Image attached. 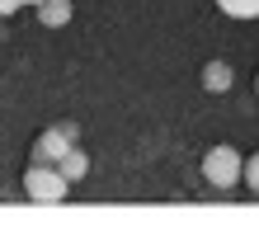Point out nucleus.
Here are the masks:
<instances>
[{"instance_id":"obj_1","label":"nucleus","mask_w":259,"mask_h":226,"mask_svg":"<svg viewBox=\"0 0 259 226\" xmlns=\"http://www.w3.org/2000/svg\"><path fill=\"white\" fill-rule=\"evenodd\" d=\"M24 198L28 203H62L71 193V179L62 174V165H42V160H28V170L19 179Z\"/></svg>"},{"instance_id":"obj_2","label":"nucleus","mask_w":259,"mask_h":226,"mask_svg":"<svg viewBox=\"0 0 259 226\" xmlns=\"http://www.w3.org/2000/svg\"><path fill=\"white\" fill-rule=\"evenodd\" d=\"M203 179L212 189H236L240 179H245V156H240L236 146H207V156H203Z\"/></svg>"},{"instance_id":"obj_3","label":"nucleus","mask_w":259,"mask_h":226,"mask_svg":"<svg viewBox=\"0 0 259 226\" xmlns=\"http://www.w3.org/2000/svg\"><path fill=\"white\" fill-rule=\"evenodd\" d=\"M71 146H75V142H71L66 132H62V123H57V127H42L38 137H33V146H28V160H42V165H57V160H62V156H66Z\"/></svg>"},{"instance_id":"obj_4","label":"nucleus","mask_w":259,"mask_h":226,"mask_svg":"<svg viewBox=\"0 0 259 226\" xmlns=\"http://www.w3.org/2000/svg\"><path fill=\"white\" fill-rule=\"evenodd\" d=\"M231 85H236L231 62H207V66H203V89H207V95H226Z\"/></svg>"},{"instance_id":"obj_5","label":"nucleus","mask_w":259,"mask_h":226,"mask_svg":"<svg viewBox=\"0 0 259 226\" xmlns=\"http://www.w3.org/2000/svg\"><path fill=\"white\" fill-rule=\"evenodd\" d=\"M71 0H42V5H38V24L42 28H66L71 24Z\"/></svg>"},{"instance_id":"obj_6","label":"nucleus","mask_w":259,"mask_h":226,"mask_svg":"<svg viewBox=\"0 0 259 226\" xmlns=\"http://www.w3.org/2000/svg\"><path fill=\"white\" fill-rule=\"evenodd\" d=\"M57 165H62V174L71 179V184H80V179L90 174V156H85V151H80V146H71V151H66V156H62V160H57Z\"/></svg>"},{"instance_id":"obj_7","label":"nucleus","mask_w":259,"mask_h":226,"mask_svg":"<svg viewBox=\"0 0 259 226\" xmlns=\"http://www.w3.org/2000/svg\"><path fill=\"white\" fill-rule=\"evenodd\" d=\"M226 19H259V0H212Z\"/></svg>"},{"instance_id":"obj_8","label":"nucleus","mask_w":259,"mask_h":226,"mask_svg":"<svg viewBox=\"0 0 259 226\" xmlns=\"http://www.w3.org/2000/svg\"><path fill=\"white\" fill-rule=\"evenodd\" d=\"M245 189H250V193H259V156H250V160H245Z\"/></svg>"},{"instance_id":"obj_9","label":"nucleus","mask_w":259,"mask_h":226,"mask_svg":"<svg viewBox=\"0 0 259 226\" xmlns=\"http://www.w3.org/2000/svg\"><path fill=\"white\" fill-rule=\"evenodd\" d=\"M19 5H24V0H0V14H14Z\"/></svg>"},{"instance_id":"obj_10","label":"nucleus","mask_w":259,"mask_h":226,"mask_svg":"<svg viewBox=\"0 0 259 226\" xmlns=\"http://www.w3.org/2000/svg\"><path fill=\"white\" fill-rule=\"evenodd\" d=\"M254 95H259V71H254Z\"/></svg>"}]
</instances>
